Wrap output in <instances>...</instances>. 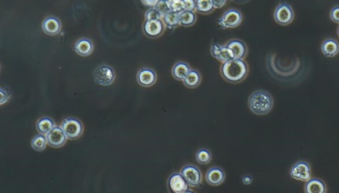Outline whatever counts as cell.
Listing matches in <instances>:
<instances>
[{
  "label": "cell",
  "instance_id": "obj_1",
  "mask_svg": "<svg viewBox=\"0 0 339 193\" xmlns=\"http://www.w3.org/2000/svg\"><path fill=\"white\" fill-rule=\"evenodd\" d=\"M249 64L242 59H235L221 64L220 73L223 79L232 84H239L247 78Z\"/></svg>",
  "mask_w": 339,
  "mask_h": 193
},
{
  "label": "cell",
  "instance_id": "obj_2",
  "mask_svg": "<svg viewBox=\"0 0 339 193\" xmlns=\"http://www.w3.org/2000/svg\"><path fill=\"white\" fill-rule=\"evenodd\" d=\"M248 106L252 113L257 115H266L274 107V98L264 90H257L252 93L248 99Z\"/></svg>",
  "mask_w": 339,
  "mask_h": 193
},
{
  "label": "cell",
  "instance_id": "obj_3",
  "mask_svg": "<svg viewBox=\"0 0 339 193\" xmlns=\"http://www.w3.org/2000/svg\"><path fill=\"white\" fill-rule=\"evenodd\" d=\"M242 20L243 16L241 11L236 8H230L225 11L217 21V24L223 29H233L239 26Z\"/></svg>",
  "mask_w": 339,
  "mask_h": 193
},
{
  "label": "cell",
  "instance_id": "obj_4",
  "mask_svg": "<svg viewBox=\"0 0 339 193\" xmlns=\"http://www.w3.org/2000/svg\"><path fill=\"white\" fill-rule=\"evenodd\" d=\"M274 21L278 24L287 26L291 24L294 19V11L288 3H280L274 11Z\"/></svg>",
  "mask_w": 339,
  "mask_h": 193
},
{
  "label": "cell",
  "instance_id": "obj_5",
  "mask_svg": "<svg viewBox=\"0 0 339 193\" xmlns=\"http://www.w3.org/2000/svg\"><path fill=\"white\" fill-rule=\"evenodd\" d=\"M115 73L111 66L102 64L95 69L94 79L95 82L100 86H110L114 81Z\"/></svg>",
  "mask_w": 339,
  "mask_h": 193
},
{
  "label": "cell",
  "instance_id": "obj_6",
  "mask_svg": "<svg viewBox=\"0 0 339 193\" xmlns=\"http://www.w3.org/2000/svg\"><path fill=\"white\" fill-rule=\"evenodd\" d=\"M61 128L68 139L76 140L83 133L82 123L78 119L69 117L62 121Z\"/></svg>",
  "mask_w": 339,
  "mask_h": 193
},
{
  "label": "cell",
  "instance_id": "obj_7",
  "mask_svg": "<svg viewBox=\"0 0 339 193\" xmlns=\"http://www.w3.org/2000/svg\"><path fill=\"white\" fill-rule=\"evenodd\" d=\"M181 173L189 187H199L202 185V172L194 165H186L181 169Z\"/></svg>",
  "mask_w": 339,
  "mask_h": 193
},
{
  "label": "cell",
  "instance_id": "obj_8",
  "mask_svg": "<svg viewBox=\"0 0 339 193\" xmlns=\"http://www.w3.org/2000/svg\"><path fill=\"white\" fill-rule=\"evenodd\" d=\"M166 26L163 21H145L143 24V31L147 37L157 39L163 35Z\"/></svg>",
  "mask_w": 339,
  "mask_h": 193
},
{
  "label": "cell",
  "instance_id": "obj_9",
  "mask_svg": "<svg viewBox=\"0 0 339 193\" xmlns=\"http://www.w3.org/2000/svg\"><path fill=\"white\" fill-rule=\"evenodd\" d=\"M290 175L295 180L307 182L312 179L310 164L304 161L295 163L291 168Z\"/></svg>",
  "mask_w": 339,
  "mask_h": 193
},
{
  "label": "cell",
  "instance_id": "obj_10",
  "mask_svg": "<svg viewBox=\"0 0 339 193\" xmlns=\"http://www.w3.org/2000/svg\"><path fill=\"white\" fill-rule=\"evenodd\" d=\"M210 52L213 58L222 64L235 59L234 53L225 45L213 43L211 45Z\"/></svg>",
  "mask_w": 339,
  "mask_h": 193
},
{
  "label": "cell",
  "instance_id": "obj_11",
  "mask_svg": "<svg viewBox=\"0 0 339 193\" xmlns=\"http://www.w3.org/2000/svg\"><path fill=\"white\" fill-rule=\"evenodd\" d=\"M137 81L138 84L143 88H150L156 84L157 73L150 68H142L137 72Z\"/></svg>",
  "mask_w": 339,
  "mask_h": 193
},
{
  "label": "cell",
  "instance_id": "obj_12",
  "mask_svg": "<svg viewBox=\"0 0 339 193\" xmlns=\"http://www.w3.org/2000/svg\"><path fill=\"white\" fill-rule=\"evenodd\" d=\"M168 188L172 193H183L188 190L189 185L181 173H174L168 178Z\"/></svg>",
  "mask_w": 339,
  "mask_h": 193
},
{
  "label": "cell",
  "instance_id": "obj_13",
  "mask_svg": "<svg viewBox=\"0 0 339 193\" xmlns=\"http://www.w3.org/2000/svg\"><path fill=\"white\" fill-rule=\"evenodd\" d=\"M46 136L48 145L54 147L63 146L67 140L61 126H55Z\"/></svg>",
  "mask_w": 339,
  "mask_h": 193
},
{
  "label": "cell",
  "instance_id": "obj_14",
  "mask_svg": "<svg viewBox=\"0 0 339 193\" xmlns=\"http://www.w3.org/2000/svg\"><path fill=\"white\" fill-rule=\"evenodd\" d=\"M225 178L226 175L224 170L218 166H214L210 168L206 174V181L208 184L212 186H219L222 184L225 180Z\"/></svg>",
  "mask_w": 339,
  "mask_h": 193
},
{
  "label": "cell",
  "instance_id": "obj_15",
  "mask_svg": "<svg viewBox=\"0 0 339 193\" xmlns=\"http://www.w3.org/2000/svg\"><path fill=\"white\" fill-rule=\"evenodd\" d=\"M43 31L47 35L54 36L58 35L61 31L62 24L59 19L54 16L45 18L41 24Z\"/></svg>",
  "mask_w": 339,
  "mask_h": 193
},
{
  "label": "cell",
  "instance_id": "obj_16",
  "mask_svg": "<svg viewBox=\"0 0 339 193\" xmlns=\"http://www.w3.org/2000/svg\"><path fill=\"white\" fill-rule=\"evenodd\" d=\"M226 46L234 53L235 59L245 60L248 54V47L239 39H232L226 43Z\"/></svg>",
  "mask_w": 339,
  "mask_h": 193
},
{
  "label": "cell",
  "instance_id": "obj_17",
  "mask_svg": "<svg viewBox=\"0 0 339 193\" xmlns=\"http://www.w3.org/2000/svg\"><path fill=\"white\" fill-rule=\"evenodd\" d=\"M191 70L192 68L188 63L180 60L176 62L172 66L171 70L172 77L176 80L183 81Z\"/></svg>",
  "mask_w": 339,
  "mask_h": 193
},
{
  "label": "cell",
  "instance_id": "obj_18",
  "mask_svg": "<svg viewBox=\"0 0 339 193\" xmlns=\"http://www.w3.org/2000/svg\"><path fill=\"white\" fill-rule=\"evenodd\" d=\"M321 50L326 57H335L339 52V43L334 39H327L322 43Z\"/></svg>",
  "mask_w": 339,
  "mask_h": 193
},
{
  "label": "cell",
  "instance_id": "obj_19",
  "mask_svg": "<svg viewBox=\"0 0 339 193\" xmlns=\"http://www.w3.org/2000/svg\"><path fill=\"white\" fill-rule=\"evenodd\" d=\"M76 52L79 56H88L92 54L94 50V45L91 40L87 38H82L78 40L75 45Z\"/></svg>",
  "mask_w": 339,
  "mask_h": 193
},
{
  "label": "cell",
  "instance_id": "obj_20",
  "mask_svg": "<svg viewBox=\"0 0 339 193\" xmlns=\"http://www.w3.org/2000/svg\"><path fill=\"white\" fill-rule=\"evenodd\" d=\"M306 193H327V187L321 179L312 178L305 185Z\"/></svg>",
  "mask_w": 339,
  "mask_h": 193
},
{
  "label": "cell",
  "instance_id": "obj_21",
  "mask_svg": "<svg viewBox=\"0 0 339 193\" xmlns=\"http://www.w3.org/2000/svg\"><path fill=\"white\" fill-rule=\"evenodd\" d=\"M202 82V75L198 70L192 69L183 79V84L188 89H196Z\"/></svg>",
  "mask_w": 339,
  "mask_h": 193
},
{
  "label": "cell",
  "instance_id": "obj_22",
  "mask_svg": "<svg viewBox=\"0 0 339 193\" xmlns=\"http://www.w3.org/2000/svg\"><path fill=\"white\" fill-rule=\"evenodd\" d=\"M54 127H55V123L52 119L49 117H42L36 123V128L37 131L39 132V134H43V135H47Z\"/></svg>",
  "mask_w": 339,
  "mask_h": 193
},
{
  "label": "cell",
  "instance_id": "obj_23",
  "mask_svg": "<svg viewBox=\"0 0 339 193\" xmlns=\"http://www.w3.org/2000/svg\"><path fill=\"white\" fill-rule=\"evenodd\" d=\"M180 25L189 27L194 25L197 22V15L195 11H183L179 15Z\"/></svg>",
  "mask_w": 339,
  "mask_h": 193
},
{
  "label": "cell",
  "instance_id": "obj_24",
  "mask_svg": "<svg viewBox=\"0 0 339 193\" xmlns=\"http://www.w3.org/2000/svg\"><path fill=\"white\" fill-rule=\"evenodd\" d=\"M214 8L212 0H197L196 1V13L202 15H208L213 13Z\"/></svg>",
  "mask_w": 339,
  "mask_h": 193
},
{
  "label": "cell",
  "instance_id": "obj_25",
  "mask_svg": "<svg viewBox=\"0 0 339 193\" xmlns=\"http://www.w3.org/2000/svg\"><path fill=\"white\" fill-rule=\"evenodd\" d=\"M179 13L170 11L163 16L162 21L166 27L169 29H174L180 26Z\"/></svg>",
  "mask_w": 339,
  "mask_h": 193
},
{
  "label": "cell",
  "instance_id": "obj_26",
  "mask_svg": "<svg viewBox=\"0 0 339 193\" xmlns=\"http://www.w3.org/2000/svg\"><path fill=\"white\" fill-rule=\"evenodd\" d=\"M196 160L198 164L201 165H207L211 162L212 154L209 149L201 148L198 149L196 153Z\"/></svg>",
  "mask_w": 339,
  "mask_h": 193
},
{
  "label": "cell",
  "instance_id": "obj_27",
  "mask_svg": "<svg viewBox=\"0 0 339 193\" xmlns=\"http://www.w3.org/2000/svg\"><path fill=\"white\" fill-rule=\"evenodd\" d=\"M47 144H48L47 143V136L41 134L36 135L31 143L32 147L37 151L44 150L47 146Z\"/></svg>",
  "mask_w": 339,
  "mask_h": 193
},
{
  "label": "cell",
  "instance_id": "obj_28",
  "mask_svg": "<svg viewBox=\"0 0 339 193\" xmlns=\"http://www.w3.org/2000/svg\"><path fill=\"white\" fill-rule=\"evenodd\" d=\"M163 18L162 14L155 7V8H149L145 13V21L161 20Z\"/></svg>",
  "mask_w": 339,
  "mask_h": 193
},
{
  "label": "cell",
  "instance_id": "obj_29",
  "mask_svg": "<svg viewBox=\"0 0 339 193\" xmlns=\"http://www.w3.org/2000/svg\"><path fill=\"white\" fill-rule=\"evenodd\" d=\"M168 5H169L170 10L173 12L177 13H181L184 11V7H183V1L182 0H170L168 1Z\"/></svg>",
  "mask_w": 339,
  "mask_h": 193
},
{
  "label": "cell",
  "instance_id": "obj_30",
  "mask_svg": "<svg viewBox=\"0 0 339 193\" xmlns=\"http://www.w3.org/2000/svg\"><path fill=\"white\" fill-rule=\"evenodd\" d=\"M156 8L158 9L163 16L171 11L170 10L169 5H168V1H164V0L158 1Z\"/></svg>",
  "mask_w": 339,
  "mask_h": 193
},
{
  "label": "cell",
  "instance_id": "obj_31",
  "mask_svg": "<svg viewBox=\"0 0 339 193\" xmlns=\"http://www.w3.org/2000/svg\"><path fill=\"white\" fill-rule=\"evenodd\" d=\"M0 94H1V105L6 103L11 97V94L8 89L1 88L0 89Z\"/></svg>",
  "mask_w": 339,
  "mask_h": 193
},
{
  "label": "cell",
  "instance_id": "obj_32",
  "mask_svg": "<svg viewBox=\"0 0 339 193\" xmlns=\"http://www.w3.org/2000/svg\"><path fill=\"white\" fill-rule=\"evenodd\" d=\"M330 18L333 22L339 24V5H336L331 9Z\"/></svg>",
  "mask_w": 339,
  "mask_h": 193
},
{
  "label": "cell",
  "instance_id": "obj_33",
  "mask_svg": "<svg viewBox=\"0 0 339 193\" xmlns=\"http://www.w3.org/2000/svg\"><path fill=\"white\" fill-rule=\"evenodd\" d=\"M183 1L184 11H195L196 10V1H193V0H183Z\"/></svg>",
  "mask_w": 339,
  "mask_h": 193
},
{
  "label": "cell",
  "instance_id": "obj_34",
  "mask_svg": "<svg viewBox=\"0 0 339 193\" xmlns=\"http://www.w3.org/2000/svg\"><path fill=\"white\" fill-rule=\"evenodd\" d=\"M226 3L227 1L225 0H213V4L215 9L222 8L226 5Z\"/></svg>",
  "mask_w": 339,
  "mask_h": 193
},
{
  "label": "cell",
  "instance_id": "obj_35",
  "mask_svg": "<svg viewBox=\"0 0 339 193\" xmlns=\"http://www.w3.org/2000/svg\"><path fill=\"white\" fill-rule=\"evenodd\" d=\"M144 5H147L149 8H155L158 1H142Z\"/></svg>",
  "mask_w": 339,
  "mask_h": 193
},
{
  "label": "cell",
  "instance_id": "obj_36",
  "mask_svg": "<svg viewBox=\"0 0 339 193\" xmlns=\"http://www.w3.org/2000/svg\"><path fill=\"white\" fill-rule=\"evenodd\" d=\"M242 181L244 184L249 185L251 184L252 182H253V177H251V175H248L243 176Z\"/></svg>",
  "mask_w": 339,
  "mask_h": 193
},
{
  "label": "cell",
  "instance_id": "obj_37",
  "mask_svg": "<svg viewBox=\"0 0 339 193\" xmlns=\"http://www.w3.org/2000/svg\"><path fill=\"white\" fill-rule=\"evenodd\" d=\"M183 193H196L194 192V191H193L187 190L186 191H185V192Z\"/></svg>",
  "mask_w": 339,
  "mask_h": 193
},
{
  "label": "cell",
  "instance_id": "obj_38",
  "mask_svg": "<svg viewBox=\"0 0 339 193\" xmlns=\"http://www.w3.org/2000/svg\"><path fill=\"white\" fill-rule=\"evenodd\" d=\"M337 34H338V36L339 37V25L338 26V29H337Z\"/></svg>",
  "mask_w": 339,
  "mask_h": 193
}]
</instances>
